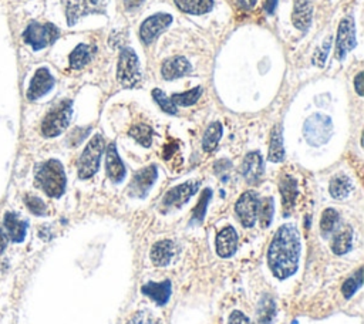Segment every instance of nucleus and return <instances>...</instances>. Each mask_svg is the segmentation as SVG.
Listing matches in <instances>:
<instances>
[{"label": "nucleus", "mask_w": 364, "mask_h": 324, "mask_svg": "<svg viewBox=\"0 0 364 324\" xmlns=\"http://www.w3.org/2000/svg\"><path fill=\"white\" fill-rule=\"evenodd\" d=\"M300 236L295 225L281 227L268 249L269 268L279 280L290 277L299 266Z\"/></svg>", "instance_id": "obj_1"}, {"label": "nucleus", "mask_w": 364, "mask_h": 324, "mask_svg": "<svg viewBox=\"0 0 364 324\" xmlns=\"http://www.w3.org/2000/svg\"><path fill=\"white\" fill-rule=\"evenodd\" d=\"M36 184L49 195L50 198H60L66 191V172L60 161L49 160L39 164L35 171Z\"/></svg>", "instance_id": "obj_2"}, {"label": "nucleus", "mask_w": 364, "mask_h": 324, "mask_svg": "<svg viewBox=\"0 0 364 324\" xmlns=\"http://www.w3.org/2000/svg\"><path fill=\"white\" fill-rule=\"evenodd\" d=\"M73 116V102L70 100H63L54 105L47 113L42 123V134L46 138H54L60 136L70 124Z\"/></svg>", "instance_id": "obj_3"}, {"label": "nucleus", "mask_w": 364, "mask_h": 324, "mask_svg": "<svg viewBox=\"0 0 364 324\" xmlns=\"http://www.w3.org/2000/svg\"><path fill=\"white\" fill-rule=\"evenodd\" d=\"M118 83L124 88H134L141 81L140 61L136 52L130 47L121 49L117 68Z\"/></svg>", "instance_id": "obj_4"}, {"label": "nucleus", "mask_w": 364, "mask_h": 324, "mask_svg": "<svg viewBox=\"0 0 364 324\" xmlns=\"http://www.w3.org/2000/svg\"><path fill=\"white\" fill-rule=\"evenodd\" d=\"M104 138L101 134H97L87 144L78 160V176L81 179H88L97 174L100 169V160L104 151Z\"/></svg>", "instance_id": "obj_5"}, {"label": "nucleus", "mask_w": 364, "mask_h": 324, "mask_svg": "<svg viewBox=\"0 0 364 324\" xmlns=\"http://www.w3.org/2000/svg\"><path fill=\"white\" fill-rule=\"evenodd\" d=\"M59 36L60 30L53 23L32 22L23 33V40L32 49L42 50L53 44L59 39Z\"/></svg>", "instance_id": "obj_6"}, {"label": "nucleus", "mask_w": 364, "mask_h": 324, "mask_svg": "<svg viewBox=\"0 0 364 324\" xmlns=\"http://www.w3.org/2000/svg\"><path fill=\"white\" fill-rule=\"evenodd\" d=\"M333 131V124L330 117L323 114H313L310 116L305 126H303V134L306 141L313 147H320L326 144Z\"/></svg>", "instance_id": "obj_7"}, {"label": "nucleus", "mask_w": 364, "mask_h": 324, "mask_svg": "<svg viewBox=\"0 0 364 324\" xmlns=\"http://www.w3.org/2000/svg\"><path fill=\"white\" fill-rule=\"evenodd\" d=\"M67 23L76 25L78 19L91 13H104L108 0H61Z\"/></svg>", "instance_id": "obj_8"}, {"label": "nucleus", "mask_w": 364, "mask_h": 324, "mask_svg": "<svg viewBox=\"0 0 364 324\" xmlns=\"http://www.w3.org/2000/svg\"><path fill=\"white\" fill-rule=\"evenodd\" d=\"M259 196L254 191H247L240 195L235 205V212L240 224L245 228H252L257 222L259 212Z\"/></svg>", "instance_id": "obj_9"}, {"label": "nucleus", "mask_w": 364, "mask_h": 324, "mask_svg": "<svg viewBox=\"0 0 364 324\" xmlns=\"http://www.w3.org/2000/svg\"><path fill=\"white\" fill-rule=\"evenodd\" d=\"M172 23V16L168 13H157L146 19L140 28V37L144 44H151L164 30Z\"/></svg>", "instance_id": "obj_10"}, {"label": "nucleus", "mask_w": 364, "mask_h": 324, "mask_svg": "<svg viewBox=\"0 0 364 324\" xmlns=\"http://www.w3.org/2000/svg\"><path fill=\"white\" fill-rule=\"evenodd\" d=\"M198 188H199L198 181H188L182 185H178L170 189L163 199V209L164 210L180 209L191 199V196L198 191Z\"/></svg>", "instance_id": "obj_11"}, {"label": "nucleus", "mask_w": 364, "mask_h": 324, "mask_svg": "<svg viewBox=\"0 0 364 324\" xmlns=\"http://www.w3.org/2000/svg\"><path fill=\"white\" fill-rule=\"evenodd\" d=\"M158 169L155 165L146 167L134 174L130 185H129V195L133 198H146L154 182L157 181Z\"/></svg>", "instance_id": "obj_12"}, {"label": "nucleus", "mask_w": 364, "mask_h": 324, "mask_svg": "<svg viewBox=\"0 0 364 324\" xmlns=\"http://www.w3.org/2000/svg\"><path fill=\"white\" fill-rule=\"evenodd\" d=\"M356 47V26L353 19H343L339 25L336 39V57L343 60L346 54Z\"/></svg>", "instance_id": "obj_13"}, {"label": "nucleus", "mask_w": 364, "mask_h": 324, "mask_svg": "<svg viewBox=\"0 0 364 324\" xmlns=\"http://www.w3.org/2000/svg\"><path fill=\"white\" fill-rule=\"evenodd\" d=\"M54 83H56V80H54L53 74L49 71V68L40 67L35 73V76L30 81V85L28 90V100L36 101V100L42 98L54 87Z\"/></svg>", "instance_id": "obj_14"}, {"label": "nucleus", "mask_w": 364, "mask_h": 324, "mask_svg": "<svg viewBox=\"0 0 364 324\" xmlns=\"http://www.w3.org/2000/svg\"><path fill=\"white\" fill-rule=\"evenodd\" d=\"M264 171H265V165H264L262 155L258 151L249 152L245 157L244 164H242V175H244L245 181L251 185L258 184L264 176Z\"/></svg>", "instance_id": "obj_15"}, {"label": "nucleus", "mask_w": 364, "mask_h": 324, "mask_svg": "<svg viewBox=\"0 0 364 324\" xmlns=\"http://www.w3.org/2000/svg\"><path fill=\"white\" fill-rule=\"evenodd\" d=\"M279 191L282 195L283 216H290L298 198V181L292 175H283L279 181Z\"/></svg>", "instance_id": "obj_16"}, {"label": "nucleus", "mask_w": 364, "mask_h": 324, "mask_svg": "<svg viewBox=\"0 0 364 324\" xmlns=\"http://www.w3.org/2000/svg\"><path fill=\"white\" fill-rule=\"evenodd\" d=\"M105 169H107V175L110 176V179L115 184H119L126 178V167L121 161L118 152H117V147L114 143H111L107 147V157H105Z\"/></svg>", "instance_id": "obj_17"}, {"label": "nucleus", "mask_w": 364, "mask_h": 324, "mask_svg": "<svg viewBox=\"0 0 364 324\" xmlns=\"http://www.w3.org/2000/svg\"><path fill=\"white\" fill-rule=\"evenodd\" d=\"M191 70H192V66L185 57L175 56V57L167 59L163 63L161 74L165 80H177L180 77H184V76L189 74Z\"/></svg>", "instance_id": "obj_18"}, {"label": "nucleus", "mask_w": 364, "mask_h": 324, "mask_svg": "<svg viewBox=\"0 0 364 324\" xmlns=\"http://www.w3.org/2000/svg\"><path fill=\"white\" fill-rule=\"evenodd\" d=\"M216 253L221 258H230L237 249V234L232 227L223 228L216 235Z\"/></svg>", "instance_id": "obj_19"}, {"label": "nucleus", "mask_w": 364, "mask_h": 324, "mask_svg": "<svg viewBox=\"0 0 364 324\" xmlns=\"http://www.w3.org/2000/svg\"><path fill=\"white\" fill-rule=\"evenodd\" d=\"M4 225H5V234L8 238H11V241L18 244L25 241L26 232H28V224L22 221L16 213L13 212L5 213Z\"/></svg>", "instance_id": "obj_20"}, {"label": "nucleus", "mask_w": 364, "mask_h": 324, "mask_svg": "<svg viewBox=\"0 0 364 324\" xmlns=\"http://www.w3.org/2000/svg\"><path fill=\"white\" fill-rule=\"evenodd\" d=\"M313 8L309 0H296L292 13L293 26L302 32H306L312 25Z\"/></svg>", "instance_id": "obj_21"}, {"label": "nucleus", "mask_w": 364, "mask_h": 324, "mask_svg": "<svg viewBox=\"0 0 364 324\" xmlns=\"http://www.w3.org/2000/svg\"><path fill=\"white\" fill-rule=\"evenodd\" d=\"M141 292H143V294H146L151 300H154L158 306H164V304H167V301L171 297L172 284H171V280H164L161 283L148 282L147 284H144L141 287Z\"/></svg>", "instance_id": "obj_22"}, {"label": "nucleus", "mask_w": 364, "mask_h": 324, "mask_svg": "<svg viewBox=\"0 0 364 324\" xmlns=\"http://www.w3.org/2000/svg\"><path fill=\"white\" fill-rule=\"evenodd\" d=\"M175 255V245L171 241H160L151 249V260L155 266H168Z\"/></svg>", "instance_id": "obj_23"}, {"label": "nucleus", "mask_w": 364, "mask_h": 324, "mask_svg": "<svg viewBox=\"0 0 364 324\" xmlns=\"http://www.w3.org/2000/svg\"><path fill=\"white\" fill-rule=\"evenodd\" d=\"M178 9L188 15H205L213 9V0H175Z\"/></svg>", "instance_id": "obj_24"}, {"label": "nucleus", "mask_w": 364, "mask_h": 324, "mask_svg": "<svg viewBox=\"0 0 364 324\" xmlns=\"http://www.w3.org/2000/svg\"><path fill=\"white\" fill-rule=\"evenodd\" d=\"M95 47L94 46H90V44H78L70 54L69 60H70V67L74 68V70H78V68H83L84 66H87L94 53H95Z\"/></svg>", "instance_id": "obj_25"}, {"label": "nucleus", "mask_w": 364, "mask_h": 324, "mask_svg": "<svg viewBox=\"0 0 364 324\" xmlns=\"http://www.w3.org/2000/svg\"><path fill=\"white\" fill-rule=\"evenodd\" d=\"M276 316V303L271 294H264L257 310L259 324H272Z\"/></svg>", "instance_id": "obj_26"}, {"label": "nucleus", "mask_w": 364, "mask_h": 324, "mask_svg": "<svg viewBox=\"0 0 364 324\" xmlns=\"http://www.w3.org/2000/svg\"><path fill=\"white\" fill-rule=\"evenodd\" d=\"M285 158V148H283V133L282 126L278 124L271 134V147H269V161L271 162H281Z\"/></svg>", "instance_id": "obj_27"}, {"label": "nucleus", "mask_w": 364, "mask_h": 324, "mask_svg": "<svg viewBox=\"0 0 364 324\" xmlns=\"http://www.w3.org/2000/svg\"><path fill=\"white\" fill-rule=\"evenodd\" d=\"M351 189H353V184H351L350 178L346 176V175H336L330 181L329 191H330V195L334 199H344V198H347L350 195Z\"/></svg>", "instance_id": "obj_28"}, {"label": "nucleus", "mask_w": 364, "mask_h": 324, "mask_svg": "<svg viewBox=\"0 0 364 324\" xmlns=\"http://www.w3.org/2000/svg\"><path fill=\"white\" fill-rule=\"evenodd\" d=\"M221 137H222L221 123H212L204 134V140H202L204 151L205 152H212L218 147V143H219Z\"/></svg>", "instance_id": "obj_29"}, {"label": "nucleus", "mask_w": 364, "mask_h": 324, "mask_svg": "<svg viewBox=\"0 0 364 324\" xmlns=\"http://www.w3.org/2000/svg\"><path fill=\"white\" fill-rule=\"evenodd\" d=\"M353 244V232L351 229H344L336 234L333 242H331V251L336 255H344L351 249Z\"/></svg>", "instance_id": "obj_30"}, {"label": "nucleus", "mask_w": 364, "mask_h": 324, "mask_svg": "<svg viewBox=\"0 0 364 324\" xmlns=\"http://www.w3.org/2000/svg\"><path fill=\"white\" fill-rule=\"evenodd\" d=\"M130 137H133L139 144H141L143 147L148 148L153 143V137H154V131L148 124H136L134 127H131V130L129 131Z\"/></svg>", "instance_id": "obj_31"}, {"label": "nucleus", "mask_w": 364, "mask_h": 324, "mask_svg": "<svg viewBox=\"0 0 364 324\" xmlns=\"http://www.w3.org/2000/svg\"><path fill=\"white\" fill-rule=\"evenodd\" d=\"M212 198V191L208 188L202 192L201 198H199V202L196 203V206L192 210V220H191V224H202V221L205 220V213H206V208H208V203Z\"/></svg>", "instance_id": "obj_32"}, {"label": "nucleus", "mask_w": 364, "mask_h": 324, "mask_svg": "<svg viewBox=\"0 0 364 324\" xmlns=\"http://www.w3.org/2000/svg\"><path fill=\"white\" fill-rule=\"evenodd\" d=\"M202 95V87H195V88H191L185 92H178V94H174L171 97V100L174 101L175 105H182V107H189V105H194L199 97Z\"/></svg>", "instance_id": "obj_33"}, {"label": "nucleus", "mask_w": 364, "mask_h": 324, "mask_svg": "<svg viewBox=\"0 0 364 324\" xmlns=\"http://www.w3.org/2000/svg\"><path fill=\"white\" fill-rule=\"evenodd\" d=\"M274 212H275V202L274 198H265L259 203V221L262 228H269L274 220Z\"/></svg>", "instance_id": "obj_34"}, {"label": "nucleus", "mask_w": 364, "mask_h": 324, "mask_svg": "<svg viewBox=\"0 0 364 324\" xmlns=\"http://www.w3.org/2000/svg\"><path fill=\"white\" fill-rule=\"evenodd\" d=\"M153 97H154L155 102L160 105V108L164 113L171 114V116H175L178 113V107L174 104V101L171 98L167 97V94L163 90L155 88L153 91Z\"/></svg>", "instance_id": "obj_35"}, {"label": "nucleus", "mask_w": 364, "mask_h": 324, "mask_svg": "<svg viewBox=\"0 0 364 324\" xmlns=\"http://www.w3.org/2000/svg\"><path fill=\"white\" fill-rule=\"evenodd\" d=\"M339 220H340V216H339L337 210L333 208H327L322 215V221H320L322 232L323 234L331 232L336 228V225L339 224Z\"/></svg>", "instance_id": "obj_36"}, {"label": "nucleus", "mask_w": 364, "mask_h": 324, "mask_svg": "<svg viewBox=\"0 0 364 324\" xmlns=\"http://www.w3.org/2000/svg\"><path fill=\"white\" fill-rule=\"evenodd\" d=\"M363 270H361V268L356 272V275L354 276H351V277H348L344 283H343V286H341V293H343V296L346 297V299H350L357 290H358V287L363 284Z\"/></svg>", "instance_id": "obj_37"}, {"label": "nucleus", "mask_w": 364, "mask_h": 324, "mask_svg": "<svg viewBox=\"0 0 364 324\" xmlns=\"http://www.w3.org/2000/svg\"><path fill=\"white\" fill-rule=\"evenodd\" d=\"M127 324H161V320L150 310H141Z\"/></svg>", "instance_id": "obj_38"}, {"label": "nucleus", "mask_w": 364, "mask_h": 324, "mask_svg": "<svg viewBox=\"0 0 364 324\" xmlns=\"http://www.w3.org/2000/svg\"><path fill=\"white\" fill-rule=\"evenodd\" d=\"M331 36L326 37L324 43L322 47H319L316 52H315V56H313V64L317 66V67H324L326 64V60H327V56H329V52H330V46H331Z\"/></svg>", "instance_id": "obj_39"}, {"label": "nucleus", "mask_w": 364, "mask_h": 324, "mask_svg": "<svg viewBox=\"0 0 364 324\" xmlns=\"http://www.w3.org/2000/svg\"><path fill=\"white\" fill-rule=\"evenodd\" d=\"M25 203H26V206L29 208V210H30L32 213L37 215V216H43V215H46V212H47L46 203H45L40 198H37V196L28 195V196L25 198Z\"/></svg>", "instance_id": "obj_40"}, {"label": "nucleus", "mask_w": 364, "mask_h": 324, "mask_svg": "<svg viewBox=\"0 0 364 324\" xmlns=\"http://www.w3.org/2000/svg\"><path fill=\"white\" fill-rule=\"evenodd\" d=\"M228 324H251V320L239 310H235L230 313Z\"/></svg>", "instance_id": "obj_41"}, {"label": "nucleus", "mask_w": 364, "mask_h": 324, "mask_svg": "<svg viewBox=\"0 0 364 324\" xmlns=\"http://www.w3.org/2000/svg\"><path fill=\"white\" fill-rule=\"evenodd\" d=\"M143 4H144V0H124V8H126V11L133 12V11L139 9Z\"/></svg>", "instance_id": "obj_42"}, {"label": "nucleus", "mask_w": 364, "mask_h": 324, "mask_svg": "<svg viewBox=\"0 0 364 324\" xmlns=\"http://www.w3.org/2000/svg\"><path fill=\"white\" fill-rule=\"evenodd\" d=\"M363 77H364V74L358 73L354 78V87H356V91L358 95H363Z\"/></svg>", "instance_id": "obj_43"}, {"label": "nucleus", "mask_w": 364, "mask_h": 324, "mask_svg": "<svg viewBox=\"0 0 364 324\" xmlns=\"http://www.w3.org/2000/svg\"><path fill=\"white\" fill-rule=\"evenodd\" d=\"M276 6H278V0H266V4H265L266 13L274 15L275 11H276Z\"/></svg>", "instance_id": "obj_44"}, {"label": "nucleus", "mask_w": 364, "mask_h": 324, "mask_svg": "<svg viewBox=\"0 0 364 324\" xmlns=\"http://www.w3.org/2000/svg\"><path fill=\"white\" fill-rule=\"evenodd\" d=\"M237 4H239V6H240L242 9L249 11V9H252V8L255 6L257 0H237Z\"/></svg>", "instance_id": "obj_45"}, {"label": "nucleus", "mask_w": 364, "mask_h": 324, "mask_svg": "<svg viewBox=\"0 0 364 324\" xmlns=\"http://www.w3.org/2000/svg\"><path fill=\"white\" fill-rule=\"evenodd\" d=\"M6 246H8V236H6V234L2 231V228H0V253L5 252Z\"/></svg>", "instance_id": "obj_46"}]
</instances>
